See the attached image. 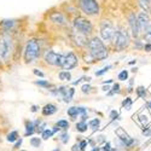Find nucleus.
I'll use <instances>...</instances> for the list:
<instances>
[{
	"label": "nucleus",
	"mask_w": 151,
	"mask_h": 151,
	"mask_svg": "<svg viewBox=\"0 0 151 151\" xmlns=\"http://www.w3.org/2000/svg\"><path fill=\"white\" fill-rule=\"evenodd\" d=\"M88 48H90V53L91 56L97 59V60H102L108 57V50L104 45V42L99 39L98 36H94L93 39L88 42Z\"/></svg>",
	"instance_id": "1"
},
{
	"label": "nucleus",
	"mask_w": 151,
	"mask_h": 151,
	"mask_svg": "<svg viewBox=\"0 0 151 151\" xmlns=\"http://www.w3.org/2000/svg\"><path fill=\"white\" fill-rule=\"evenodd\" d=\"M14 51V41L7 32H4L0 36V58L4 62H7Z\"/></svg>",
	"instance_id": "2"
},
{
	"label": "nucleus",
	"mask_w": 151,
	"mask_h": 151,
	"mask_svg": "<svg viewBox=\"0 0 151 151\" xmlns=\"http://www.w3.org/2000/svg\"><path fill=\"white\" fill-rule=\"evenodd\" d=\"M40 57V44L35 39L28 40L24 48V60L26 63H33Z\"/></svg>",
	"instance_id": "3"
},
{
	"label": "nucleus",
	"mask_w": 151,
	"mask_h": 151,
	"mask_svg": "<svg viewBox=\"0 0 151 151\" xmlns=\"http://www.w3.org/2000/svg\"><path fill=\"white\" fill-rule=\"evenodd\" d=\"M73 26H74L75 32H78L82 35H86V36L90 35L93 30V26H92L91 21H88L87 18H83V17H76L74 19Z\"/></svg>",
	"instance_id": "4"
},
{
	"label": "nucleus",
	"mask_w": 151,
	"mask_h": 151,
	"mask_svg": "<svg viewBox=\"0 0 151 151\" xmlns=\"http://www.w3.org/2000/svg\"><path fill=\"white\" fill-rule=\"evenodd\" d=\"M79 6L86 15L96 16L99 14V4L97 0H79Z\"/></svg>",
	"instance_id": "5"
},
{
	"label": "nucleus",
	"mask_w": 151,
	"mask_h": 151,
	"mask_svg": "<svg viewBox=\"0 0 151 151\" xmlns=\"http://www.w3.org/2000/svg\"><path fill=\"white\" fill-rule=\"evenodd\" d=\"M115 34H116V30L109 21H104L102 24H100V35H102V39L105 42H110V41L114 40Z\"/></svg>",
	"instance_id": "6"
},
{
	"label": "nucleus",
	"mask_w": 151,
	"mask_h": 151,
	"mask_svg": "<svg viewBox=\"0 0 151 151\" xmlns=\"http://www.w3.org/2000/svg\"><path fill=\"white\" fill-rule=\"evenodd\" d=\"M131 42V37L128 35L127 32H124L122 29L117 30L115 34V47L119 50V51H122L126 47H128Z\"/></svg>",
	"instance_id": "7"
},
{
	"label": "nucleus",
	"mask_w": 151,
	"mask_h": 151,
	"mask_svg": "<svg viewBox=\"0 0 151 151\" xmlns=\"http://www.w3.org/2000/svg\"><path fill=\"white\" fill-rule=\"evenodd\" d=\"M78 57L75 56L73 52H69L68 55H65V60H64V64H63V69L65 70H70V69H74L75 67L78 65Z\"/></svg>",
	"instance_id": "8"
},
{
	"label": "nucleus",
	"mask_w": 151,
	"mask_h": 151,
	"mask_svg": "<svg viewBox=\"0 0 151 151\" xmlns=\"http://www.w3.org/2000/svg\"><path fill=\"white\" fill-rule=\"evenodd\" d=\"M129 26H131V30H132V35L134 37H138L140 34V26H139V22H138V17L134 15V14H131L129 15Z\"/></svg>",
	"instance_id": "9"
},
{
	"label": "nucleus",
	"mask_w": 151,
	"mask_h": 151,
	"mask_svg": "<svg viewBox=\"0 0 151 151\" xmlns=\"http://www.w3.org/2000/svg\"><path fill=\"white\" fill-rule=\"evenodd\" d=\"M138 22H139L140 30L144 32L145 28L150 24V18H149V16H147L146 12H140L139 16H138Z\"/></svg>",
	"instance_id": "10"
},
{
	"label": "nucleus",
	"mask_w": 151,
	"mask_h": 151,
	"mask_svg": "<svg viewBox=\"0 0 151 151\" xmlns=\"http://www.w3.org/2000/svg\"><path fill=\"white\" fill-rule=\"evenodd\" d=\"M58 55L55 51H47L45 53V62L50 65H57V59H58Z\"/></svg>",
	"instance_id": "11"
},
{
	"label": "nucleus",
	"mask_w": 151,
	"mask_h": 151,
	"mask_svg": "<svg viewBox=\"0 0 151 151\" xmlns=\"http://www.w3.org/2000/svg\"><path fill=\"white\" fill-rule=\"evenodd\" d=\"M57 110H58L57 105H55V104H52V103H48V104H46V105L42 108V115H44V116H51V115L56 114Z\"/></svg>",
	"instance_id": "12"
},
{
	"label": "nucleus",
	"mask_w": 151,
	"mask_h": 151,
	"mask_svg": "<svg viewBox=\"0 0 151 151\" xmlns=\"http://www.w3.org/2000/svg\"><path fill=\"white\" fill-rule=\"evenodd\" d=\"M115 133H116V135H117V139L121 140V142H123L124 145H126V143H127V142L131 139V137L127 134V132H126L123 128H121V127L116 128V129H115Z\"/></svg>",
	"instance_id": "13"
},
{
	"label": "nucleus",
	"mask_w": 151,
	"mask_h": 151,
	"mask_svg": "<svg viewBox=\"0 0 151 151\" xmlns=\"http://www.w3.org/2000/svg\"><path fill=\"white\" fill-rule=\"evenodd\" d=\"M73 37H74L75 42H76L79 46H85V45H88V44H87L86 35H82V34H80V33H78V32H75Z\"/></svg>",
	"instance_id": "14"
},
{
	"label": "nucleus",
	"mask_w": 151,
	"mask_h": 151,
	"mask_svg": "<svg viewBox=\"0 0 151 151\" xmlns=\"http://www.w3.org/2000/svg\"><path fill=\"white\" fill-rule=\"evenodd\" d=\"M50 18H51L52 22H55L57 24H65V18L60 12H55V14H52L50 16Z\"/></svg>",
	"instance_id": "15"
},
{
	"label": "nucleus",
	"mask_w": 151,
	"mask_h": 151,
	"mask_svg": "<svg viewBox=\"0 0 151 151\" xmlns=\"http://www.w3.org/2000/svg\"><path fill=\"white\" fill-rule=\"evenodd\" d=\"M0 26H1V28H3L5 32H9L10 29L14 28V26H15V21H12V19H5V21H1Z\"/></svg>",
	"instance_id": "16"
},
{
	"label": "nucleus",
	"mask_w": 151,
	"mask_h": 151,
	"mask_svg": "<svg viewBox=\"0 0 151 151\" xmlns=\"http://www.w3.org/2000/svg\"><path fill=\"white\" fill-rule=\"evenodd\" d=\"M35 132H36V129H35V124H34V122H32V121H27V122H26V137H28V135H33Z\"/></svg>",
	"instance_id": "17"
},
{
	"label": "nucleus",
	"mask_w": 151,
	"mask_h": 151,
	"mask_svg": "<svg viewBox=\"0 0 151 151\" xmlns=\"http://www.w3.org/2000/svg\"><path fill=\"white\" fill-rule=\"evenodd\" d=\"M58 76H59V80H62V81H70V80H71V74H70V71H68V70L60 71Z\"/></svg>",
	"instance_id": "18"
},
{
	"label": "nucleus",
	"mask_w": 151,
	"mask_h": 151,
	"mask_svg": "<svg viewBox=\"0 0 151 151\" xmlns=\"http://www.w3.org/2000/svg\"><path fill=\"white\" fill-rule=\"evenodd\" d=\"M18 139H19V137H18V132L17 131H12V132H10L7 134V142H10V143H15Z\"/></svg>",
	"instance_id": "19"
},
{
	"label": "nucleus",
	"mask_w": 151,
	"mask_h": 151,
	"mask_svg": "<svg viewBox=\"0 0 151 151\" xmlns=\"http://www.w3.org/2000/svg\"><path fill=\"white\" fill-rule=\"evenodd\" d=\"M67 114H68L73 120H75V117H78V115H79L78 106H71V108H69L68 111H67Z\"/></svg>",
	"instance_id": "20"
},
{
	"label": "nucleus",
	"mask_w": 151,
	"mask_h": 151,
	"mask_svg": "<svg viewBox=\"0 0 151 151\" xmlns=\"http://www.w3.org/2000/svg\"><path fill=\"white\" fill-rule=\"evenodd\" d=\"M87 128H88V124H87V122H83V121H80L76 123V129L80 132V133H83L87 131Z\"/></svg>",
	"instance_id": "21"
},
{
	"label": "nucleus",
	"mask_w": 151,
	"mask_h": 151,
	"mask_svg": "<svg viewBox=\"0 0 151 151\" xmlns=\"http://www.w3.org/2000/svg\"><path fill=\"white\" fill-rule=\"evenodd\" d=\"M56 126H57V127H59L60 129H63V131H67L69 128V122L67 120H59Z\"/></svg>",
	"instance_id": "22"
},
{
	"label": "nucleus",
	"mask_w": 151,
	"mask_h": 151,
	"mask_svg": "<svg viewBox=\"0 0 151 151\" xmlns=\"http://www.w3.org/2000/svg\"><path fill=\"white\" fill-rule=\"evenodd\" d=\"M53 134H55V133H53V131H52V129L46 128V129L41 133V138H42V139H45V140H47V139H50V138H51Z\"/></svg>",
	"instance_id": "23"
},
{
	"label": "nucleus",
	"mask_w": 151,
	"mask_h": 151,
	"mask_svg": "<svg viewBox=\"0 0 151 151\" xmlns=\"http://www.w3.org/2000/svg\"><path fill=\"white\" fill-rule=\"evenodd\" d=\"M88 126L92 128V129H98L99 128V126H100V120L99 119H93V120H91L90 121V123H88Z\"/></svg>",
	"instance_id": "24"
},
{
	"label": "nucleus",
	"mask_w": 151,
	"mask_h": 151,
	"mask_svg": "<svg viewBox=\"0 0 151 151\" xmlns=\"http://www.w3.org/2000/svg\"><path fill=\"white\" fill-rule=\"evenodd\" d=\"M144 36H145V40L147 42H151V24H149V26L145 28L144 30Z\"/></svg>",
	"instance_id": "25"
},
{
	"label": "nucleus",
	"mask_w": 151,
	"mask_h": 151,
	"mask_svg": "<svg viewBox=\"0 0 151 151\" xmlns=\"http://www.w3.org/2000/svg\"><path fill=\"white\" fill-rule=\"evenodd\" d=\"M74 93H75V90H74V88H69V91H68V94H67L64 98H63V99H64V102H65V103H69L70 100L73 99V97H74Z\"/></svg>",
	"instance_id": "26"
},
{
	"label": "nucleus",
	"mask_w": 151,
	"mask_h": 151,
	"mask_svg": "<svg viewBox=\"0 0 151 151\" xmlns=\"http://www.w3.org/2000/svg\"><path fill=\"white\" fill-rule=\"evenodd\" d=\"M137 94H138V97H139V98H145L146 97V91H145V88L143 86H139L137 88Z\"/></svg>",
	"instance_id": "27"
},
{
	"label": "nucleus",
	"mask_w": 151,
	"mask_h": 151,
	"mask_svg": "<svg viewBox=\"0 0 151 151\" xmlns=\"http://www.w3.org/2000/svg\"><path fill=\"white\" fill-rule=\"evenodd\" d=\"M30 145L33 147H39L41 145V139L40 138H32L30 139Z\"/></svg>",
	"instance_id": "28"
},
{
	"label": "nucleus",
	"mask_w": 151,
	"mask_h": 151,
	"mask_svg": "<svg viewBox=\"0 0 151 151\" xmlns=\"http://www.w3.org/2000/svg\"><path fill=\"white\" fill-rule=\"evenodd\" d=\"M122 106L123 108H126L127 110H129L131 109V106H132V99L128 97V98H126L123 102H122Z\"/></svg>",
	"instance_id": "29"
},
{
	"label": "nucleus",
	"mask_w": 151,
	"mask_h": 151,
	"mask_svg": "<svg viewBox=\"0 0 151 151\" xmlns=\"http://www.w3.org/2000/svg\"><path fill=\"white\" fill-rule=\"evenodd\" d=\"M111 69V65H106V67H104L103 69H100V70H98V71H96V76H102L103 74H105L106 71H109Z\"/></svg>",
	"instance_id": "30"
},
{
	"label": "nucleus",
	"mask_w": 151,
	"mask_h": 151,
	"mask_svg": "<svg viewBox=\"0 0 151 151\" xmlns=\"http://www.w3.org/2000/svg\"><path fill=\"white\" fill-rule=\"evenodd\" d=\"M127 79H128V71H127V70H122V71L119 74V80L126 81Z\"/></svg>",
	"instance_id": "31"
},
{
	"label": "nucleus",
	"mask_w": 151,
	"mask_h": 151,
	"mask_svg": "<svg viewBox=\"0 0 151 151\" xmlns=\"http://www.w3.org/2000/svg\"><path fill=\"white\" fill-rule=\"evenodd\" d=\"M35 85L40 86V87H45V88H47V87H50L51 85H50L48 81H45V80H39V81H35Z\"/></svg>",
	"instance_id": "32"
},
{
	"label": "nucleus",
	"mask_w": 151,
	"mask_h": 151,
	"mask_svg": "<svg viewBox=\"0 0 151 151\" xmlns=\"http://www.w3.org/2000/svg\"><path fill=\"white\" fill-rule=\"evenodd\" d=\"M115 93H120V85L119 83H115L114 86H112V91L109 92V96H112Z\"/></svg>",
	"instance_id": "33"
},
{
	"label": "nucleus",
	"mask_w": 151,
	"mask_h": 151,
	"mask_svg": "<svg viewBox=\"0 0 151 151\" xmlns=\"http://www.w3.org/2000/svg\"><path fill=\"white\" fill-rule=\"evenodd\" d=\"M60 140H62L63 144H67V143L69 142V134H68L67 132H64V133L60 135Z\"/></svg>",
	"instance_id": "34"
},
{
	"label": "nucleus",
	"mask_w": 151,
	"mask_h": 151,
	"mask_svg": "<svg viewBox=\"0 0 151 151\" xmlns=\"http://www.w3.org/2000/svg\"><path fill=\"white\" fill-rule=\"evenodd\" d=\"M110 119H111L112 121L119 120V112H117V111H115V110H112V111L110 112Z\"/></svg>",
	"instance_id": "35"
},
{
	"label": "nucleus",
	"mask_w": 151,
	"mask_h": 151,
	"mask_svg": "<svg viewBox=\"0 0 151 151\" xmlns=\"http://www.w3.org/2000/svg\"><path fill=\"white\" fill-rule=\"evenodd\" d=\"M139 1H140V5L146 10L147 7H149V5L151 4V0H139Z\"/></svg>",
	"instance_id": "36"
},
{
	"label": "nucleus",
	"mask_w": 151,
	"mask_h": 151,
	"mask_svg": "<svg viewBox=\"0 0 151 151\" xmlns=\"http://www.w3.org/2000/svg\"><path fill=\"white\" fill-rule=\"evenodd\" d=\"M139 119H140V122H142L144 126H146V124H147L149 120H147V116H146V115H140V116H139Z\"/></svg>",
	"instance_id": "37"
},
{
	"label": "nucleus",
	"mask_w": 151,
	"mask_h": 151,
	"mask_svg": "<svg viewBox=\"0 0 151 151\" xmlns=\"http://www.w3.org/2000/svg\"><path fill=\"white\" fill-rule=\"evenodd\" d=\"M81 90H82L83 93H88V92L91 91V86H90V85H83Z\"/></svg>",
	"instance_id": "38"
},
{
	"label": "nucleus",
	"mask_w": 151,
	"mask_h": 151,
	"mask_svg": "<svg viewBox=\"0 0 151 151\" xmlns=\"http://www.w3.org/2000/svg\"><path fill=\"white\" fill-rule=\"evenodd\" d=\"M86 146H87V140H81L80 142V144H79V147H80V150H85L86 149Z\"/></svg>",
	"instance_id": "39"
},
{
	"label": "nucleus",
	"mask_w": 151,
	"mask_h": 151,
	"mask_svg": "<svg viewBox=\"0 0 151 151\" xmlns=\"http://www.w3.org/2000/svg\"><path fill=\"white\" fill-rule=\"evenodd\" d=\"M102 151H111V144L110 143H105L103 149H102Z\"/></svg>",
	"instance_id": "40"
},
{
	"label": "nucleus",
	"mask_w": 151,
	"mask_h": 151,
	"mask_svg": "<svg viewBox=\"0 0 151 151\" xmlns=\"http://www.w3.org/2000/svg\"><path fill=\"white\" fill-rule=\"evenodd\" d=\"M143 48L145 50V51H146V52H151V44H150V42H147V44H145Z\"/></svg>",
	"instance_id": "41"
},
{
	"label": "nucleus",
	"mask_w": 151,
	"mask_h": 151,
	"mask_svg": "<svg viewBox=\"0 0 151 151\" xmlns=\"http://www.w3.org/2000/svg\"><path fill=\"white\" fill-rule=\"evenodd\" d=\"M34 74H35V75H37V76H40V78H44V76H45L44 73H41L39 69H34Z\"/></svg>",
	"instance_id": "42"
},
{
	"label": "nucleus",
	"mask_w": 151,
	"mask_h": 151,
	"mask_svg": "<svg viewBox=\"0 0 151 151\" xmlns=\"http://www.w3.org/2000/svg\"><path fill=\"white\" fill-rule=\"evenodd\" d=\"M22 142H23V139H22V138H19V139L16 142V144H15V146H14V147H15V149H18V147L22 145Z\"/></svg>",
	"instance_id": "43"
},
{
	"label": "nucleus",
	"mask_w": 151,
	"mask_h": 151,
	"mask_svg": "<svg viewBox=\"0 0 151 151\" xmlns=\"http://www.w3.org/2000/svg\"><path fill=\"white\" fill-rule=\"evenodd\" d=\"M71 150H73V151H80V147H79V145H74Z\"/></svg>",
	"instance_id": "44"
},
{
	"label": "nucleus",
	"mask_w": 151,
	"mask_h": 151,
	"mask_svg": "<svg viewBox=\"0 0 151 151\" xmlns=\"http://www.w3.org/2000/svg\"><path fill=\"white\" fill-rule=\"evenodd\" d=\"M37 109H39V108H37L36 105H33V106H32V111H33V112H36Z\"/></svg>",
	"instance_id": "45"
},
{
	"label": "nucleus",
	"mask_w": 151,
	"mask_h": 151,
	"mask_svg": "<svg viewBox=\"0 0 151 151\" xmlns=\"http://www.w3.org/2000/svg\"><path fill=\"white\" fill-rule=\"evenodd\" d=\"M59 129H60L59 127H57V126H55V127H53V129H52V131H53V133H56V132H58Z\"/></svg>",
	"instance_id": "46"
},
{
	"label": "nucleus",
	"mask_w": 151,
	"mask_h": 151,
	"mask_svg": "<svg viewBox=\"0 0 151 151\" xmlns=\"http://www.w3.org/2000/svg\"><path fill=\"white\" fill-rule=\"evenodd\" d=\"M109 90H110V87H108V86H104V87H103V91H105V92L109 91Z\"/></svg>",
	"instance_id": "47"
},
{
	"label": "nucleus",
	"mask_w": 151,
	"mask_h": 151,
	"mask_svg": "<svg viewBox=\"0 0 151 151\" xmlns=\"http://www.w3.org/2000/svg\"><path fill=\"white\" fill-rule=\"evenodd\" d=\"M111 82H112V80H108V81H104V82H103V83H104V85H105V83H111Z\"/></svg>",
	"instance_id": "48"
},
{
	"label": "nucleus",
	"mask_w": 151,
	"mask_h": 151,
	"mask_svg": "<svg viewBox=\"0 0 151 151\" xmlns=\"http://www.w3.org/2000/svg\"><path fill=\"white\" fill-rule=\"evenodd\" d=\"M147 106H149V109H151V102L147 103Z\"/></svg>",
	"instance_id": "49"
},
{
	"label": "nucleus",
	"mask_w": 151,
	"mask_h": 151,
	"mask_svg": "<svg viewBox=\"0 0 151 151\" xmlns=\"http://www.w3.org/2000/svg\"><path fill=\"white\" fill-rule=\"evenodd\" d=\"M53 151H60V150H59V149H56V150H53Z\"/></svg>",
	"instance_id": "50"
},
{
	"label": "nucleus",
	"mask_w": 151,
	"mask_h": 151,
	"mask_svg": "<svg viewBox=\"0 0 151 151\" xmlns=\"http://www.w3.org/2000/svg\"><path fill=\"white\" fill-rule=\"evenodd\" d=\"M150 11H151V5H150Z\"/></svg>",
	"instance_id": "51"
},
{
	"label": "nucleus",
	"mask_w": 151,
	"mask_h": 151,
	"mask_svg": "<svg viewBox=\"0 0 151 151\" xmlns=\"http://www.w3.org/2000/svg\"><path fill=\"white\" fill-rule=\"evenodd\" d=\"M21 151H26V150H21Z\"/></svg>",
	"instance_id": "52"
}]
</instances>
